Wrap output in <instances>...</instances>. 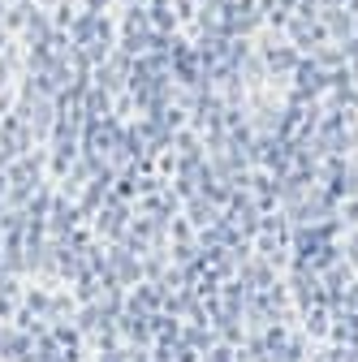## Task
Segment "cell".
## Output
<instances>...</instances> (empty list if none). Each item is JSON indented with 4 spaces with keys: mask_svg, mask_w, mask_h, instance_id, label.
Masks as SVG:
<instances>
[]
</instances>
